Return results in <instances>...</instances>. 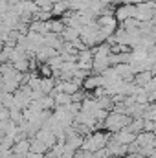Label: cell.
Masks as SVG:
<instances>
[{"label":"cell","instance_id":"7a4b0ae2","mask_svg":"<svg viewBox=\"0 0 156 158\" xmlns=\"http://www.w3.org/2000/svg\"><path fill=\"white\" fill-rule=\"evenodd\" d=\"M53 85H55V79L53 77H40V90L44 92V94H50L51 92V88H53Z\"/></svg>","mask_w":156,"mask_h":158},{"label":"cell","instance_id":"277c9868","mask_svg":"<svg viewBox=\"0 0 156 158\" xmlns=\"http://www.w3.org/2000/svg\"><path fill=\"white\" fill-rule=\"evenodd\" d=\"M44 155L42 153H33V151H28L26 153V158H42Z\"/></svg>","mask_w":156,"mask_h":158},{"label":"cell","instance_id":"6da1fadb","mask_svg":"<svg viewBox=\"0 0 156 158\" xmlns=\"http://www.w3.org/2000/svg\"><path fill=\"white\" fill-rule=\"evenodd\" d=\"M97 86H103V79L99 74H90V76H86V77L83 79V86L81 88H84V90H94V88H97Z\"/></svg>","mask_w":156,"mask_h":158},{"label":"cell","instance_id":"3957f363","mask_svg":"<svg viewBox=\"0 0 156 158\" xmlns=\"http://www.w3.org/2000/svg\"><path fill=\"white\" fill-rule=\"evenodd\" d=\"M9 119L15 121V123H18L22 119V110L20 109H9Z\"/></svg>","mask_w":156,"mask_h":158}]
</instances>
